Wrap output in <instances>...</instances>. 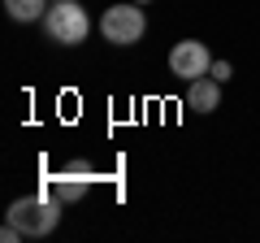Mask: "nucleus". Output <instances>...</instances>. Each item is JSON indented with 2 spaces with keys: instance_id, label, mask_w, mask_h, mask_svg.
I'll list each match as a JSON object with an SVG mask.
<instances>
[{
  "instance_id": "obj_2",
  "label": "nucleus",
  "mask_w": 260,
  "mask_h": 243,
  "mask_svg": "<svg viewBox=\"0 0 260 243\" xmlns=\"http://www.w3.org/2000/svg\"><path fill=\"white\" fill-rule=\"evenodd\" d=\"M44 31H48V39H56L61 48H78L91 35V18H87V9L74 5V0H56L44 13Z\"/></svg>"
},
{
  "instance_id": "obj_3",
  "label": "nucleus",
  "mask_w": 260,
  "mask_h": 243,
  "mask_svg": "<svg viewBox=\"0 0 260 243\" xmlns=\"http://www.w3.org/2000/svg\"><path fill=\"white\" fill-rule=\"evenodd\" d=\"M143 31H148V18H143L139 0H126V5H109V9L100 13V35L109 39V44H117V48L139 44Z\"/></svg>"
},
{
  "instance_id": "obj_5",
  "label": "nucleus",
  "mask_w": 260,
  "mask_h": 243,
  "mask_svg": "<svg viewBox=\"0 0 260 243\" xmlns=\"http://www.w3.org/2000/svg\"><path fill=\"white\" fill-rule=\"evenodd\" d=\"M169 70L191 83V78H204L208 70H213V56H208V48L200 44V39H178V44L169 48Z\"/></svg>"
},
{
  "instance_id": "obj_8",
  "label": "nucleus",
  "mask_w": 260,
  "mask_h": 243,
  "mask_svg": "<svg viewBox=\"0 0 260 243\" xmlns=\"http://www.w3.org/2000/svg\"><path fill=\"white\" fill-rule=\"evenodd\" d=\"M208 74H213L217 83H230V78H234V66H230V61H213V70H208Z\"/></svg>"
},
{
  "instance_id": "obj_7",
  "label": "nucleus",
  "mask_w": 260,
  "mask_h": 243,
  "mask_svg": "<svg viewBox=\"0 0 260 243\" xmlns=\"http://www.w3.org/2000/svg\"><path fill=\"white\" fill-rule=\"evenodd\" d=\"M48 5H52V0H5V13H9L13 22H39L48 13Z\"/></svg>"
},
{
  "instance_id": "obj_10",
  "label": "nucleus",
  "mask_w": 260,
  "mask_h": 243,
  "mask_svg": "<svg viewBox=\"0 0 260 243\" xmlns=\"http://www.w3.org/2000/svg\"><path fill=\"white\" fill-rule=\"evenodd\" d=\"M52 5H56V0H52Z\"/></svg>"
},
{
  "instance_id": "obj_4",
  "label": "nucleus",
  "mask_w": 260,
  "mask_h": 243,
  "mask_svg": "<svg viewBox=\"0 0 260 243\" xmlns=\"http://www.w3.org/2000/svg\"><path fill=\"white\" fill-rule=\"evenodd\" d=\"M87 183H91V161H70L56 178H44L39 196H48L52 204L65 208V204H78L87 196Z\"/></svg>"
},
{
  "instance_id": "obj_9",
  "label": "nucleus",
  "mask_w": 260,
  "mask_h": 243,
  "mask_svg": "<svg viewBox=\"0 0 260 243\" xmlns=\"http://www.w3.org/2000/svg\"><path fill=\"white\" fill-rule=\"evenodd\" d=\"M139 5H152V0H139Z\"/></svg>"
},
{
  "instance_id": "obj_6",
  "label": "nucleus",
  "mask_w": 260,
  "mask_h": 243,
  "mask_svg": "<svg viewBox=\"0 0 260 243\" xmlns=\"http://www.w3.org/2000/svg\"><path fill=\"white\" fill-rule=\"evenodd\" d=\"M217 104H221V83H217L213 74L191 78V87H186V109H195V113H213Z\"/></svg>"
},
{
  "instance_id": "obj_1",
  "label": "nucleus",
  "mask_w": 260,
  "mask_h": 243,
  "mask_svg": "<svg viewBox=\"0 0 260 243\" xmlns=\"http://www.w3.org/2000/svg\"><path fill=\"white\" fill-rule=\"evenodd\" d=\"M5 222L18 226L22 239H44V234H52L56 222H61V204H52L48 196H22V200L9 204Z\"/></svg>"
}]
</instances>
